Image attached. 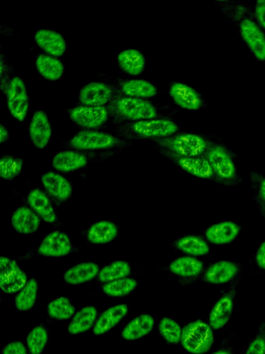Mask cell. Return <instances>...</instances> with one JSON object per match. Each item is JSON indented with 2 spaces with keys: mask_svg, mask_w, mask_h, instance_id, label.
<instances>
[{
  "mask_svg": "<svg viewBox=\"0 0 265 354\" xmlns=\"http://www.w3.org/2000/svg\"><path fill=\"white\" fill-rule=\"evenodd\" d=\"M119 68L131 75L141 74L146 66V59L144 54L135 48H126L121 51L117 57Z\"/></svg>",
  "mask_w": 265,
  "mask_h": 354,
  "instance_id": "25",
  "label": "cell"
},
{
  "mask_svg": "<svg viewBox=\"0 0 265 354\" xmlns=\"http://www.w3.org/2000/svg\"><path fill=\"white\" fill-rule=\"evenodd\" d=\"M119 234L115 223L109 221H100L93 223L86 232L87 240L94 244H106L113 241Z\"/></svg>",
  "mask_w": 265,
  "mask_h": 354,
  "instance_id": "27",
  "label": "cell"
},
{
  "mask_svg": "<svg viewBox=\"0 0 265 354\" xmlns=\"http://www.w3.org/2000/svg\"><path fill=\"white\" fill-rule=\"evenodd\" d=\"M35 66L43 78L51 81L60 79L64 72L63 64L56 57L48 54L37 55Z\"/></svg>",
  "mask_w": 265,
  "mask_h": 354,
  "instance_id": "30",
  "label": "cell"
},
{
  "mask_svg": "<svg viewBox=\"0 0 265 354\" xmlns=\"http://www.w3.org/2000/svg\"><path fill=\"white\" fill-rule=\"evenodd\" d=\"M30 208L45 222L57 225V216L49 197L38 188L32 189L27 196Z\"/></svg>",
  "mask_w": 265,
  "mask_h": 354,
  "instance_id": "21",
  "label": "cell"
},
{
  "mask_svg": "<svg viewBox=\"0 0 265 354\" xmlns=\"http://www.w3.org/2000/svg\"><path fill=\"white\" fill-rule=\"evenodd\" d=\"M47 342V330L41 326L35 327L29 333L26 339L28 348L31 354H41Z\"/></svg>",
  "mask_w": 265,
  "mask_h": 354,
  "instance_id": "40",
  "label": "cell"
},
{
  "mask_svg": "<svg viewBox=\"0 0 265 354\" xmlns=\"http://www.w3.org/2000/svg\"><path fill=\"white\" fill-rule=\"evenodd\" d=\"M26 274L16 261L2 256L0 259V288L7 294L19 292L27 283Z\"/></svg>",
  "mask_w": 265,
  "mask_h": 354,
  "instance_id": "12",
  "label": "cell"
},
{
  "mask_svg": "<svg viewBox=\"0 0 265 354\" xmlns=\"http://www.w3.org/2000/svg\"><path fill=\"white\" fill-rule=\"evenodd\" d=\"M23 161L21 158L4 155L0 160V176L6 180H12L21 172Z\"/></svg>",
  "mask_w": 265,
  "mask_h": 354,
  "instance_id": "37",
  "label": "cell"
},
{
  "mask_svg": "<svg viewBox=\"0 0 265 354\" xmlns=\"http://www.w3.org/2000/svg\"><path fill=\"white\" fill-rule=\"evenodd\" d=\"M240 227L232 221L215 223L207 228L205 234L207 239L217 245L232 242L239 234Z\"/></svg>",
  "mask_w": 265,
  "mask_h": 354,
  "instance_id": "24",
  "label": "cell"
},
{
  "mask_svg": "<svg viewBox=\"0 0 265 354\" xmlns=\"http://www.w3.org/2000/svg\"><path fill=\"white\" fill-rule=\"evenodd\" d=\"M97 314V309L94 306L83 308L75 314L70 322L68 327V333L76 335L88 330L93 325Z\"/></svg>",
  "mask_w": 265,
  "mask_h": 354,
  "instance_id": "32",
  "label": "cell"
},
{
  "mask_svg": "<svg viewBox=\"0 0 265 354\" xmlns=\"http://www.w3.org/2000/svg\"><path fill=\"white\" fill-rule=\"evenodd\" d=\"M241 266L230 261H219L211 265L204 274V280L212 284H222L232 281L239 274Z\"/></svg>",
  "mask_w": 265,
  "mask_h": 354,
  "instance_id": "22",
  "label": "cell"
},
{
  "mask_svg": "<svg viewBox=\"0 0 265 354\" xmlns=\"http://www.w3.org/2000/svg\"><path fill=\"white\" fill-rule=\"evenodd\" d=\"M72 250V244L68 234L61 231L48 234L41 241L37 252L49 257H64Z\"/></svg>",
  "mask_w": 265,
  "mask_h": 354,
  "instance_id": "14",
  "label": "cell"
},
{
  "mask_svg": "<svg viewBox=\"0 0 265 354\" xmlns=\"http://www.w3.org/2000/svg\"><path fill=\"white\" fill-rule=\"evenodd\" d=\"M250 182L255 196L265 203V176L258 171H252L250 173Z\"/></svg>",
  "mask_w": 265,
  "mask_h": 354,
  "instance_id": "43",
  "label": "cell"
},
{
  "mask_svg": "<svg viewBox=\"0 0 265 354\" xmlns=\"http://www.w3.org/2000/svg\"><path fill=\"white\" fill-rule=\"evenodd\" d=\"M214 335L212 327L202 320L189 322L182 329L180 343L193 354H202L213 346Z\"/></svg>",
  "mask_w": 265,
  "mask_h": 354,
  "instance_id": "7",
  "label": "cell"
},
{
  "mask_svg": "<svg viewBox=\"0 0 265 354\" xmlns=\"http://www.w3.org/2000/svg\"><path fill=\"white\" fill-rule=\"evenodd\" d=\"M159 330L164 340L170 344L180 342L182 329L179 324L169 317H163L159 324Z\"/></svg>",
  "mask_w": 265,
  "mask_h": 354,
  "instance_id": "39",
  "label": "cell"
},
{
  "mask_svg": "<svg viewBox=\"0 0 265 354\" xmlns=\"http://www.w3.org/2000/svg\"><path fill=\"white\" fill-rule=\"evenodd\" d=\"M131 143V141L109 133L97 130H81L66 141L63 145L69 149L96 151L121 150Z\"/></svg>",
  "mask_w": 265,
  "mask_h": 354,
  "instance_id": "4",
  "label": "cell"
},
{
  "mask_svg": "<svg viewBox=\"0 0 265 354\" xmlns=\"http://www.w3.org/2000/svg\"><path fill=\"white\" fill-rule=\"evenodd\" d=\"M107 106L112 122L117 125L164 117V114L149 100L126 96L118 90Z\"/></svg>",
  "mask_w": 265,
  "mask_h": 354,
  "instance_id": "1",
  "label": "cell"
},
{
  "mask_svg": "<svg viewBox=\"0 0 265 354\" xmlns=\"http://www.w3.org/2000/svg\"><path fill=\"white\" fill-rule=\"evenodd\" d=\"M119 151V149L96 151L65 150L54 156L52 166L61 172L73 171L85 167L90 162L104 160Z\"/></svg>",
  "mask_w": 265,
  "mask_h": 354,
  "instance_id": "5",
  "label": "cell"
},
{
  "mask_svg": "<svg viewBox=\"0 0 265 354\" xmlns=\"http://www.w3.org/2000/svg\"><path fill=\"white\" fill-rule=\"evenodd\" d=\"M169 95L177 105L184 109L198 110L204 105L200 94L185 83L172 82L169 88Z\"/></svg>",
  "mask_w": 265,
  "mask_h": 354,
  "instance_id": "17",
  "label": "cell"
},
{
  "mask_svg": "<svg viewBox=\"0 0 265 354\" xmlns=\"http://www.w3.org/2000/svg\"><path fill=\"white\" fill-rule=\"evenodd\" d=\"M12 70V66L8 64L4 54L1 52L0 54V84L1 90L4 94H6L11 81L10 75Z\"/></svg>",
  "mask_w": 265,
  "mask_h": 354,
  "instance_id": "44",
  "label": "cell"
},
{
  "mask_svg": "<svg viewBox=\"0 0 265 354\" xmlns=\"http://www.w3.org/2000/svg\"><path fill=\"white\" fill-rule=\"evenodd\" d=\"M244 354H265V320L259 322L256 334Z\"/></svg>",
  "mask_w": 265,
  "mask_h": 354,
  "instance_id": "42",
  "label": "cell"
},
{
  "mask_svg": "<svg viewBox=\"0 0 265 354\" xmlns=\"http://www.w3.org/2000/svg\"><path fill=\"white\" fill-rule=\"evenodd\" d=\"M164 156L193 176L217 182L212 167L204 156H178L166 155Z\"/></svg>",
  "mask_w": 265,
  "mask_h": 354,
  "instance_id": "15",
  "label": "cell"
},
{
  "mask_svg": "<svg viewBox=\"0 0 265 354\" xmlns=\"http://www.w3.org/2000/svg\"><path fill=\"white\" fill-rule=\"evenodd\" d=\"M114 84L120 93L128 97L146 100L155 97L158 93L156 86L142 79H119Z\"/></svg>",
  "mask_w": 265,
  "mask_h": 354,
  "instance_id": "18",
  "label": "cell"
},
{
  "mask_svg": "<svg viewBox=\"0 0 265 354\" xmlns=\"http://www.w3.org/2000/svg\"><path fill=\"white\" fill-rule=\"evenodd\" d=\"M117 91V89L114 83L90 82L81 88L78 97L79 104L93 106H107Z\"/></svg>",
  "mask_w": 265,
  "mask_h": 354,
  "instance_id": "10",
  "label": "cell"
},
{
  "mask_svg": "<svg viewBox=\"0 0 265 354\" xmlns=\"http://www.w3.org/2000/svg\"><path fill=\"white\" fill-rule=\"evenodd\" d=\"M255 201L257 202L259 209L265 219V203L260 200L257 196H255Z\"/></svg>",
  "mask_w": 265,
  "mask_h": 354,
  "instance_id": "50",
  "label": "cell"
},
{
  "mask_svg": "<svg viewBox=\"0 0 265 354\" xmlns=\"http://www.w3.org/2000/svg\"><path fill=\"white\" fill-rule=\"evenodd\" d=\"M155 149L164 156H204L215 143L209 137L193 133H183L155 140Z\"/></svg>",
  "mask_w": 265,
  "mask_h": 354,
  "instance_id": "3",
  "label": "cell"
},
{
  "mask_svg": "<svg viewBox=\"0 0 265 354\" xmlns=\"http://www.w3.org/2000/svg\"><path fill=\"white\" fill-rule=\"evenodd\" d=\"M240 273L230 283L228 290L217 301L209 314V325L213 329H219L230 319L237 292V286L240 279Z\"/></svg>",
  "mask_w": 265,
  "mask_h": 354,
  "instance_id": "9",
  "label": "cell"
},
{
  "mask_svg": "<svg viewBox=\"0 0 265 354\" xmlns=\"http://www.w3.org/2000/svg\"><path fill=\"white\" fill-rule=\"evenodd\" d=\"M75 307L70 301L65 297H59L48 305V315L56 319H67L75 313Z\"/></svg>",
  "mask_w": 265,
  "mask_h": 354,
  "instance_id": "38",
  "label": "cell"
},
{
  "mask_svg": "<svg viewBox=\"0 0 265 354\" xmlns=\"http://www.w3.org/2000/svg\"><path fill=\"white\" fill-rule=\"evenodd\" d=\"M180 127L167 118L124 122L115 127L116 135L129 141L164 138L175 134Z\"/></svg>",
  "mask_w": 265,
  "mask_h": 354,
  "instance_id": "2",
  "label": "cell"
},
{
  "mask_svg": "<svg viewBox=\"0 0 265 354\" xmlns=\"http://www.w3.org/2000/svg\"><path fill=\"white\" fill-rule=\"evenodd\" d=\"M41 180L45 190L55 200L64 202L71 197L72 185L62 175L48 171L42 175Z\"/></svg>",
  "mask_w": 265,
  "mask_h": 354,
  "instance_id": "19",
  "label": "cell"
},
{
  "mask_svg": "<svg viewBox=\"0 0 265 354\" xmlns=\"http://www.w3.org/2000/svg\"><path fill=\"white\" fill-rule=\"evenodd\" d=\"M2 354H27L24 345L18 341L7 344L2 351Z\"/></svg>",
  "mask_w": 265,
  "mask_h": 354,
  "instance_id": "45",
  "label": "cell"
},
{
  "mask_svg": "<svg viewBox=\"0 0 265 354\" xmlns=\"http://www.w3.org/2000/svg\"><path fill=\"white\" fill-rule=\"evenodd\" d=\"M40 219L30 207L21 206L12 213L11 224L17 232L28 235L35 232L39 229Z\"/></svg>",
  "mask_w": 265,
  "mask_h": 354,
  "instance_id": "23",
  "label": "cell"
},
{
  "mask_svg": "<svg viewBox=\"0 0 265 354\" xmlns=\"http://www.w3.org/2000/svg\"><path fill=\"white\" fill-rule=\"evenodd\" d=\"M221 6L223 12L236 24L244 17L253 16L251 9L240 1H224Z\"/></svg>",
  "mask_w": 265,
  "mask_h": 354,
  "instance_id": "41",
  "label": "cell"
},
{
  "mask_svg": "<svg viewBox=\"0 0 265 354\" xmlns=\"http://www.w3.org/2000/svg\"><path fill=\"white\" fill-rule=\"evenodd\" d=\"M212 354H234L233 348L227 343V340L224 339L220 347Z\"/></svg>",
  "mask_w": 265,
  "mask_h": 354,
  "instance_id": "48",
  "label": "cell"
},
{
  "mask_svg": "<svg viewBox=\"0 0 265 354\" xmlns=\"http://www.w3.org/2000/svg\"><path fill=\"white\" fill-rule=\"evenodd\" d=\"M137 286V282L135 279L125 277L106 283L102 290L108 296L122 297L131 293Z\"/></svg>",
  "mask_w": 265,
  "mask_h": 354,
  "instance_id": "36",
  "label": "cell"
},
{
  "mask_svg": "<svg viewBox=\"0 0 265 354\" xmlns=\"http://www.w3.org/2000/svg\"><path fill=\"white\" fill-rule=\"evenodd\" d=\"M239 33L254 55L259 60H265V33L253 19L246 17L237 24Z\"/></svg>",
  "mask_w": 265,
  "mask_h": 354,
  "instance_id": "13",
  "label": "cell"
},
{
  "mask_svg": "<svg viewBox=\"0 0 265 354\" xmlns=\"http://www.w3.org/2000/svg\"><path fill=\"white\" fill-rule=\"evenodd\" d=\"M131 272L130 264L121 260H118L101 268L97 275L101 282L108 283L117 279L127 277Z\"/></svg>",
  "mask_w": 265,
  "mask_h": 354,
  "instance_id": "34",
  "label": "cell"
},
{
  "mask_svg": "<svg viewBox=\"0 0 265 354\" xmlns=\"http://www.w3.org/2000/svg\"><path fill=\"white\" fill-rule=\"evenodd\" d=\"M128 307L126 304L113 306L103 312L96 322L93 333L102 335L117 325L128 313Z\"/></svg>",
  "mask_w": 265,
  "mask_h": 354,
  "instance_id": "26",
  "label": "cell"
},
{
  "mask_svg": "<svg viewBox=\"0 0 265 354\" xmlns=\"http://www.w3.org/2000/svg\"><path fill=\"white\" fill-rule=\"evenodd\" d=\"M175 246L181 252L195 257L206 255L210 250L207 243L195 235L182 236L175 242Z\"/></svg>",
  "mask_w": 265,
  "mask_h": 354,
  "instance_id": "33",
  "label": "cell"
},
{
  "mask_svg": "<svg viewBox=\"0 0 265 354\" xmlns=\"http://www.w3.org/2000/svg\"><path fill=\"white\" fill-rule=\"evenodd\" d=\"M255 261L258 268L265 270V241L262 242L257 248Z\"/></svg>",
  "mask_w": 265,
  "mask_h": 354,
  "instance_id": "47",
  "label": "cell"
},
{
  "mask_svg": "<svg viewBox=\"0 0 265 354\" xmlns=\"http://www.w3.org/2000/svg\"><path fill=\"white\" fill-rule=\"evenodd\" d=\"M154 318L148 314H141L132 319L124 328L121 336L127 340H135L148 335L153 328Z\"/></svg>",
  "mask_w": 265,
  "mask_h": 354,
  "instance_id": "29",
  "label": "cell"
},
{
  "mask_svg": "<svg viewBox=\"0 0 265 354\" xmlns=\"http://www.w3.org/2000/svg\"><path fill=\"white\" fill-rule=\"evenodd\" d=\"M254 17L260 26L265 28V0L255 2Z\"/></svg>",
  "mask_w": 265,
  "mask_h": 354,
  "instance_id": "46",
  "label": "cell"
},
{
  "mask_svg": "<svg viewBox=\"0 0 265 354\" xmlns=\"http://www.w3.org/2000/svg\"><path fill=\"white\" fill-rule=\"evenodd\" d=\"M34 38L37 46L48 55L57 57L63 55L66 51V41L57 31L41 28L35 32Z\"/></svg>",
  "mask_w": 265,
  "mask_h": 354,
  "instance_id": "20",
  "label": "cell"
},
{
  "mask_svg": "<svg viewBox=\"0 0 265 354\" xmlns=\"http://www.w3.org/2000/svg\"><path fill=\"white\" fill-rule=\"evenodd\" d=\"M218 183L232 185L240 181L230 151L224 146L215 144L205 153Z\"/></svg>",
  "mask_w": 265,
  "mask_h": 354,
  "instance_id": "6",
  "label": "cell"
},
{
  "mask_svg": "<svg viewBox=\"0 0 265 354\" xmlns=\"http://www.w3.org/2000/svg\"><path fill=\"white\" fill-rule=\"evenodd\" d=\"M28 133L31 142L37 148L43 149L48 144L52 135V126L44 111L37 110L34 112Z\"/></svg>",
  "mask_w": 265,
  "mask_h": 354,
  "instance_id": "16",
  "label": "cell"
},
{
  "mask_svg": "<svg viewBox=\"0 0 265 354\" xmlns=\"http://www.w3.org/2000/svg\"><path fill=\"white\" fill-rule=\"evenodd\" d=\"M38 292V283L32 278L19 292L14 299L16 308L21 311L30 309L35 304Z\"/></svg>",
  "mask_w": 265,
  "mask_h": 354,
  "instance_id": "35",
  "label": "cell"
},
{
  "mask_svg": "<svg viewBox=\"0 0 265 354\" xmlns=\"http://www.w3.org/2000/svg\"><path fill=\"white\" fill-rule=\"evenodd\" d=\"M7 105L11 115L23 121L28 111L30 101L25 83L19 77H13L6 93Z\"/></svg>",
  "mask_w": 265,
  "mask_h": 354,
  "instance_id": "11",
  "label": "cell"
},
{
  "mask_svg": "<svg viewBox=\"0 0 265 354\" xmlns=\"http://www.w3.org/2000/svg\"><path fill=\"white\" fill-rule=\"evenodd\" d=\"M203 263L199 259L189 256H184L175 259L168 266V270L173 274L181 277H195L203 270Z\"/></svg>",
  "mask_w": 265,
  "mask_h": 354,
  "instance_id": "31",
  "label": "cell"
},
{
  "mask_svg": "<svg viewBox=\"0 0 265 354\" xmlns=\"http://www.w3.org/2000/svg\"><path fill=\"white\" fill-rule=\"evenodd\" d=\"M9 138V132L6 127L1 123L0 125V142L1 144L6 142Z\"/></svg>",
  "mask_w": 265,
  "mask_h": 354,
  "instance_id": "49",
  "label": "cell"
},
{
  "mask_svg": "<svg viewBox=\"0 0 265 354\" xmlns=\"http://www.w3.org/2000/svg\"><path fill=\"white\" fill-rule=\"evenodd\" d=\"M99 272V268L97 263L81 262L67 270L63 274V279L69 284H81L94 279Z\"/></svg>",
  "mask_w": 265,
  "mask_h": 354,
  "instance_id": "28",
  "label": "cell"
},
{
  "mask_svg": "<svg viewBox=\"0 0 265 354\" xmlns=\"http://www.w3.org/2000/svg\"><path fill=\"white\" fill-rule=\"evenodd\" d=\"M68 113L72 122L84 130H97L103 128L110 118L107 106L79 105L72 108Z\"/></svg>",
  "mask_w": 265,
  "mask_h": 354,
  "instance_id": "8",
  "label": "cell"
}]
</instances>
